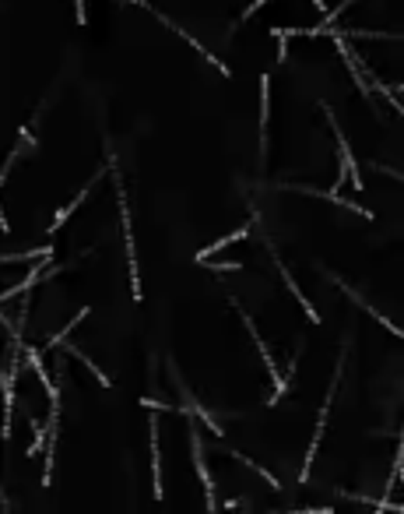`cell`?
I'll return each mask as SVG.
<instances>
[{
    "instance_id": "30bf717a",
    "label": "cell",
    "mask_w": 404,
    "mask_h": 514,
    "mask_svg": "<svg viewBox=\"0 0 404 514\" xmlns=\"http://www.w3.org/2000/svg\"><path fill=\"white\" fill-rule=\"evenodd\" d=\"M250 230H253V218H250V222H243V225H239V230H233V233H228V236H221V240H214V243H208L204 250H197V254H194V261H197V264H208V257H211V254H218V250H225L228 243H236V240H246V236H250Z\"/></svg>"
},
{
    "instance_id": "ba28073f",
    "label": "cell",
    "mask_w": 404,
    "mask_h": 514,
    "mask_svg": "<svg viewBox=\"0 0 404 514\" xmlns=\"http://www.w3.org/2000/svg\"><path fill=\"white\" fill-rule=\"evenodd\" d=\"M190 447H194V469H197V476H201V483H204V504L214 511V479H211V472H208L204 451H201V437H197L194 426H190Z\"/></svg>"
},
{
    "instance_id": "5bb4252c",
    "label": "cell",
    "mask_w": 404,
    "mask_h": 514,
    "mask_svg": "<svg viewBox=\"0 0 404 514\" xmlns=\"http://www.w3.org/2000/svg\"><path fill=\"white\" fill-rule=\"evenodd\" d=\"M352 4H355V0H341V8H334V11H323V22H320V25H313V29H306V32H299V35H310V39L323 35V32L334 25V18H337V15H344V11L352 8Z\"/></svg>"
},
{
    "instance_id": "e0dca14e",
    "label": "cell",
    "mask_w": 404,
    "mask_h": 514,
    "mask_svg": "<svg viewBox=\"0 0 404 514\" xmlns=\"http://www.w3.org/2000/svg\"><path fill=\"white\" fill-rule=\"evenodd\" d=\"M228 454H233V458H236V462H243V465H246V469H253V472H257V476H264V479H267V486H271V490H278V479H274V476H271V472H267V469H260V465H257V462H253V458H246V454H243V451H228Z\"/></svg>"
},
{
    "instance_id": "7a4b0ae2",
    "label": "cell",
    "mask_w": 404,
    "mask_h": 514,
    "mask_svg": "<svg viewBox=\"0 0 404 514\" xmlns=\"http://www.w3.org/2000/svg\"><path fill=\"white\" fill-rule=\"evenodd\" d=\"M341 370H344V353H341L337 374H334V380H330V387H327V398H323V409H320V419H317V433H313V444H310V451H306V462H303L299 483H306V479H310V465H313V458H317V447H320V440H323V430H327V416H330L334 394H337V384H341Z\"/></svg>"
},
{
    "instance_id": "2e32d148",
    "label": "cell",
    "mask_w": 404,
    "mask_h": 514,
    "mask_svg": "<svg viewBox=\"0 0 404 514\" xmlns=\"http://www.w3.org/2000/svg\"><path fill=\"white\" fill-rule=\"evenodd\" d=\"M67 353H71V356H74V360H78V363H81V367H85V370H88V374H92V377H95V380H99L102 387H112V380H109V377H106V374H102V370H99V367H95V363H92V360H88L85 353H81V349L67 346Z\"/></svg>"
},
{
    "instance_id": "52a82bcc",
    "label": "cell",
    "mask_w": 404,
    "mask_h": 514,
    "mask_svg": "<svg viewBox=\"0 0 404 514\" xmlns=\"http://www.w3.org/2000/svg\"><path fill=\"white\" fill-rule=\"evenodd\" d=\"M102 173H106V169H99V173H95V177H92V180H88L85 187H81V194H78V198H74L71 204H64L60 211L53 215V222H49V230H46V236H56V233H60V225H64V222H67V218H71V215H74V211H78L81 204H85V198H88V194H92V187H95V184L102 180Z\"/></svg>"
},
{
    "instance_id": "6da1fadb",
    "label": "cell",
    "mask_w": 404,
    "mask_h": 514,
    "mask_svg": "<svg viewBox=\"0 0 404 514\" xmlns=\"http://www.w3.org/2000/svg\"><path fill=\"white\" fill-rule=\"evenodd\" d=\"M117 180V198H120V222H124V247H127V264H131V296L141 300V278H137V250H134V225H131V204H127V191L124 180Z\"/></svg>"
},
{
    "instance_id": "5b68a950",
    "label": "cell",
    "mask_w": 404,
    "mask_h": 514,
    "mask_svg": "<svg viewBox=\"0 0 404 514\" xmlns=\"http://www.w3.org/2000/svg\"><path fill=\"white\" fill-rule=\"evenodd\" d=\"M267 250H271V261H274V268H278V275H281V282L288 285V293H292V296L299 300V307L306 310V317H310V321L317 324V321H320V314H317V307H313V303H310V300L303 296V289H299V285H296V278H292V271H288V268H285V261L278 257V250L271 247V240H267Z\"/></svg>"
},
{
    "instance_id": "8992f818",
    "label": "cell",
    "mask_w": 404,
    "mask_h": 514,
    "mask_svg": "<svg viewBox=\"0 0 404 514\" xmlns=\"http://www.w3.org/2000/svg\"><path fill=\"white\" fill-rule=\"evenodd\" d=\"M233 307H236V314L243 317V324H246V331H250V338H253V346L260 349V356H264V363H267V370H271V380H278L281 377V370H278V363H274V353H271V346L260 338V331H257V324H253V317L243 310V303L239 300H233Z\"/></svg>"
},
{
    "instance_id": "3957f363",
    "label": "cell",
    "mask_w": 404,
    "mask_h": 514,
    "mask_svg": "<svg viewBox=\"0 0 404 514\" xmlns=\"http://www.w3.org/2000/svg\"><path fill=\"white\" fill-rule=\"evenodd\" d=\"M169 370H172V380H176V387H180V394H183V402H187V405H183V412H194V416H197V419H201V423H204V426L214 433V437H225L221 423H218V419H214V416H211V412H208V409L197 402V398H194V391H190V387L183 384V377L176 374V363H169Z\"/></svg>"
},
{
    "instance_id": "d6986e66",
    "label": "cell",
    "mask_w": 404,
    "mask_h": 514,
    "mask_svg": "<svg viewBox=\"0 0 404 514\" xmlns=\"http://www.w3.org/2000/svg\"><path fill=\"white\" fill-rule=\"evenodd\" d=\"M32 430H35V440H32V447H28V454L35 458V454L42 451V440H46V430H42V423L39 419H32Z\"/></svg>"
},
{
    "instance_id": "44dd1931",
    "label": "cell",
    "mask_w": 404,
    "mask_h": 514,
    "mask_svg": "<svg viewBox=\"0 0 404 514\" xmlns=\"http://www.w3.org/2000/svg\"><path fill=\"white\" fill-rule=\"evenodd\" d=\"M127 4H137V8H148V11H151V15H155V18H158V22H162V25H165V22H169V18H165V15H158V8H151V4H148V0H127Z\"/></svg>"
},
{
    "instance_id": "ffe728a7",
    "label": "cell",
    "mask_w": 404,
    "mask_h": 514,
    "mask_svg": "<svg viewBox=\"0 0 404 514\" xmlns=\"http://www.w3.org/2000/svg\"><path fill=\"white\" fill-rule=\"evenodd\" d=\"M264 4H271V0H253V4H250V8H243V15H239V18L233 22V29H239V25H243L246 18H253V15H257V11H260Z\"/></svg>"
},
{
    "instance_id": "4fadbf2b",
    "label": "cell",
    "mask_w": 404,
    "mask_h": 514,
    "mask_svg": "<svg viewBox=\"0 0 404 514\" xmlns=\"http://www.w3.org/2000/svg\"><path fill=\"white\" fill-rule=\"evenodd\" d=\"M25 349V346H22ZM25 356H28V363H32V370H35V377L42 380V387H46V394H49V402H60V391H56V384H53V377H49V370L42 367V360H39V353L35 349H25Z\"/></svg>"
},
{
    "instance_id": "9a60e30c",
    "label": "cell",
    "mask_w": 404,
    "mask_h": 514,
    "mask_svg": "<svg viewBox=\"0 0 404 514\" xmlns=\"http://www.w3.org/2000/svg\"><path fill=\"white\" fill-rule=\"evenodd\" d=\"M88 314H92V307H81V310L74 314V321H71V324H67L64 331H56V335H53V338L46 342V349H60V346H64V342H67V335H74V328H78V324H81V321H85Z\"/></svg>"
},
{
    "instance_id": "7c38bea8",
    "label": "cell",
    "mask_w": 404,
    "mask_h": 514,
    "mask_svg": "<svg viewBox=\"0 0 404 514\" xmlns=\"http://www.w3.org/2000/svg\"><path fill=\"white\" fill-rule=\"evenodd\" d=\"M151 497L162 500L165 490H162V447H158V423L151 419Z\"/></svg>"
},
{
    "instance_id": "9c48e42d",
    "label": "cell",
    "mask_w": 404,
    "mask_h": 514,
    "mask_svg": "<svg viewBox=\"0 0 404 514\" xmlns=\"http://www.w3.org/2000/svg\"><path fill=\"white\" fill-rule=\"evenodd\" d=\"M327 278H330V282H337V289H341V293H344V296H348V300H352V303H355V307H362V310H366V314H369V317H373V321H380V324H383V328H387V331H394V335H401V328H397V324H394V321H387V317H383V314H380V310H376V307H369V303H366V300H362V296H359V293H355V289H352V285H344V282H341V278H337V275H330V271H327Z\"/></svg>"
},
{
    "instance_id": "8fae6325",
    "label": "cell",
    "mask_w": 404,
    "mask_h": 514,
    "mask_svg": "<svg viewBox=\"0 0 404 514\" xmlns=\"http://www.w3.org/2000/svg\"><path fill=\"white\" fill-rule=\"evenodd\" d=\"M267 120H271V74L260 78V162L267 159Z\"/></svg>"
},
{
    "instance_id": "ac0fdd59",
    "label": "cell",
    "mask_w": 404,
    "mask_h": 514,
    "mask_svg": "<svg viewBox=\"0 0 404 514\" xmlns=\"http://www.w3.org/2000/svg\"><path fill=\"white\" fill-rule=\"evenodd\" d=\"M271 35L278 39V64L288 56V39L292 35H299V29H271Z\"/></svg>"
},
{
    "instance_id": "277c9868",
    "label": "cell",
    "mask_w": 404,
    "mask_h": 514,
    "mask_svg": "<svg viewBox=\"0 0 404 514\" xmlns=\"http://www.w3.org/2000/svg\"><path fill=\"white\" fill-rule=\"evenodd\" d=\"M15 377H18V356H11L0 387H4V423H0V440H11V412H15Z\"/></svg>"
}]
</instances>
